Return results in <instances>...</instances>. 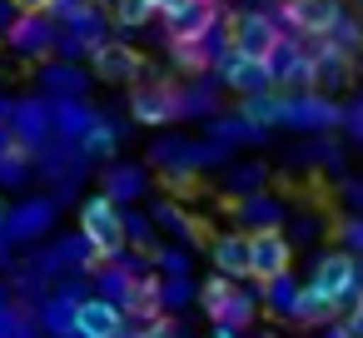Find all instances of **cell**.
<instances>
[{
	"mask_svg": "<svg viewBox=\"0 0 363 338\" xmlns=\"http://www.w3.org/2000/svg\"><path fill=\"white\" fill-rule=\"evenodd\" d=\"M135 189H140V174H135V169L110 174V199H125V194H135Z\"/></svg>",
	"mask_w": 363,
	"mask_h": 338,
	"instance_id": "obj_22",
	"label": "cell"
},
{
	"mask_svg": "<svg viewBox=\"0 0 363 338\" xmlns=\"http://www.w3.org/2000/svg\"><path fill=\"white\" fill-rule=\"evenodd\" d=\"M6 6H11L16 16H50L55 0H6Z\"/></svg>",
	"mask_w": 363,
	"mask_h": 338,
	"instance_id": "obj_23",
	"label": "cell"
},
{
	"mask_svg": "<svg viewBox=\"0 0 363 338\" xmlns=\"http://www.w3.org/2000/svg\"><path fill=\"white\" fill-rule=\"evenodd\" d=\"M140 338H179V333H174V323H169V318H155V328H145Z\"/></svg>",
	"mask_w": 363,
	"mask_h": 338,
	"instance_id": "obj_24",
	"label": "cell"
},
{
	"mask_svg": "<svg viewBox=\"0 0 363 338\" xmlns=\"http://www.w3.org/2000/svg\"><path fill=\"white\" fill-rule=\"evenodd\" d=\"M55 120H60V130H65V135H90V125H95V115H90V110H80V105H60V110H55Z\"/></svg>",
	"mask_w": 363,
	"mask_h": 338,
	"instance_id": "obj_19",
	"label": "cell"
},
{
	"mask_svg": "<svg viewBox=\"0 0 363 338\" xmlns=\"http://www.w3.org/2000/svg\"><path fill=\"white\" fill-rule=\"evenodd\" d=\"M50 16H60V21H70L75 30H85V26L95 21V0H55Z\"/></svg>",
	"mask_w": 363,
	"mask_h": 338,
	"instance_id": "obj_18",
	"label": "cell"
},
{
	"mask_svg": "<svg viewBox=\"0 0 363 338\" xmlns=\"http://www.w3.org/2000/svg\"><path fill=\"white\" fill-rule=\"evenodd\" d=\"M219 338H229V333H219Z\"/></svg>",
	"mask_w": 363,
	"mask_h": 338,
	"instance_id": "obj_26",
	"label": "cell"
},
{
	"mask_svg": "<svg viewBox=\"0 0 363 338\" xmlns=\"http://www.w3.org/2000/svg\"><path fill=\"white\" fill-rule=\"evenodd\" d=\"M279 21L274 16H264V11H239L234 21H229V50H239V55H254V60H269L274 50H279Z\"/></svg>",
	"mask_w": 363,
	"mask_h": 338,
	"instance_id": "obj_4",
	"label": "cell"
},
{
	"mask_svg": "<svg viewBox=\"0 0 363 338\" xmlns=\"http://www.w3.org/2000/svg\"><path fill=\"white\" fill-rule=\"evenodd\" d=\"M21 55H50V45H55V26H50V16H16V26H11V35H6Z\"/></svg>",
	"mask_w": 363,
	"mask_h": 338,
	"instance_id": "obj_12",
	"label": "cell"
},
{
	"mask_svg": "<svg viewBox=\"0 0 363 338\" xmlns=\"http://www.w3.org/2000/svg\"><path fill=\"white\" fill-rule=\"evenodd\" d=\"M80 234H85V244L95 249V259H115V254L125 249V239H130V224H125V214H120V199H110V194L85 199V209H80Z\"/></svg>",
	"mask_w": 363,
	"mask_h": 338,
	"instance_id": "obj_1",
	"label": "cell"
},
{
	"mask_svg": "<svg viewBox=\"0 0 363 338\" xmlns=\"http://www.w3.org/2000/svg\"><path fill=\"white\" fill-rule=\"evenodd\" d=\"M50 85H55V90H75V95H80V90H85V75H80V70H70V65H55V70H50Z\"/></svg>",
	"mask_w": 363,
	"mask_h": 338,
	"instance_id": "obj_20",
	"label": "cell"
},
{
	"mask_svg": "<svg viewBox=\"0 0 363 338\" xmlns=\"http://www.w3.org/2000/svg\"><path fill=\"white\" fill-rule=\"evenodd\" d=\"M289 313H294L298 323H328V318L338 313V298H328V293H323V288H318V283L308 278V283H303V288L294 293Z\"/></svg>",
	"mask_w": 363,
	"mask_h": 338,
	"instance_id": "obj_14",
	"label": "cell"
},
{
	"mask_svg": "<svg viewBox=\"0 0 363 338\" xmlns=\"http://www.w3.org/2000/svg\"><path fill=\"white\" fill-rule=\"evenodd\" d=\"M160 303H164V288H160V278H130L125 283V313H135V318H160Z\"/></svg>",
	"mask_w": 363,
	"mask_h": 338,
	"instance_id": "obj_15",
	"label": "cell"
},
{
	"mask_svg": "<svg viewBox=\"0 0 363 338\" xmlns=\"http://www.w3.org/2000/svg\"><path fill=\"white\" fill-rule=\"evenodd\" d=\"M333 338H363V298L353 303V313H348V318H338Z\"/></svg>",
	"mask_w": 363,
	"mask_h": 338,
	"instance_id": "obj_21",
	"label": "cell"
},
{
	"mask_svg": "<svg viewBox=\"0 0 363 338\" xmlns=\"http://www.w3.org/2000/svg\"><path fill=\"white\" fill-rule=\"evenodd\" d=\"M125 328V308L115 298H85L75 303V333L80 338H120Z\"/></svg>",
	"mask_w": 363,
	"mask_h": 338,
	"instance_id": "obj_9",
	"label": "cell"
},
{
	"mask_svg": "<svg viewBox=\"0 0 363 338\" xmlns=\"http://www.w3.org/2000/svg\"><path fill=\"white\" fill-rule=\"evenodd\" d=\"M90 70L105 85H140L145 80V55L135 45H125V40H100L90 50Z\"/></svg>",
	"mask_w": 363,
	"mask_h": 338,
	"instance_id": "obj_5",
	"label": "cell"
},
{
	"mask_svg": "<svg viewBox=\"0 0 363 338\" xmlns=\"http://www.w3.org/2000/svg\"><path fill=\"white\" fill-rule=\"evenodd\" d=\"M110 11H115V26H120V30H145V26L160 16L155 0H115Z\"/></svg>",
	"mask_w": 363,
	"mask_h": 338,
	"instance_id": "obj_16",
	"label": "cell"
},
{
	"mask_svg": "<svg viewBox=\"0 0 363 338\" xmlns=\"http://www.w3.org/2000/svg\"><path fill=\"white\" fill-rule=\"evenodd\" d=\"M209 259H214V269L224 274V278H244L249 274V234H214L209 239Z\"/></svg>",
	"mask_w": 363,
	"mask_h": 338,
	"instance_id": "obj_13",
	"label": "cell"
},
{
	"mask_svg": "<svg viewBox=\"0 0 363 338\" xmlns=\"http://www.w3.org/2000/svg\"><path fill=\"white\" fill-rule=\"evenodd\" d=\"M284 21L298 26L303 35H328L343 21V6L338 0H284Z\"/></svg>",
	"mask_w": 363,
	"mask_h": 338,
	"instance_id": "obj_10",
	"label": "cell"
},
{
	"mask_svg": "<svg viewBox=\"0 0 363 338\" xmlns=\"http://www.w3.org/2000/svg\"><path fill=\"white\" fill-rule=\"evenodd\" d=\"M219 75H224V85H229L234 95H244V100H259V95L274 90V70H269V60H254V55H239V50L224 55Z\"/></svg>",
	"mask_w": 363,
	"mask_h": 338,
	"instance_id": "obj_7",
	"label": "cell"
},
{
	"mask_svg": "<svg viewBox=\"0 0 363 338\" xmlns=\"http://www.w3.org/2000/svg\"><path fill=\"white\" fill-rule=\"evenodd\" d=\"M50 115H55V110H45V105H21V110H16V135H21V140H30V135L40 140L45 125H50Z\"/></svg>",
	"mask_w": 363,
	"mask_h": 338,
	"instance_id": "obj_17",
	"label": "cell"
},
{
	"mask_svg": "<svg viewBox=\"0 0 363 338\" xmlns=\"http://www.w3.org/2000/svg\"><path fill=\"white\" fill-rule=\"evenodd\" d=\"M179 6H184V0H155V11H160V16H174Z\"/></svg>",
	"mask_w": 363,
	"mask_h": 338,
	"instance_id": "obj_25",
	"label": "cell"
},
{
	"mask_svg": "<svg viewBox=\"0 0 363 338\" xmlns=\"http://www.w3.org/2000/svg\"><path fill=\"white\" fill-rule=\"evenodd\" d=\"M199 303H204V313H209L219 328H244V323L254 318V303H249V298L239 293V283L224 278V274H214V278L204 283Z\"/></svg>",
	"mask_w": 363,
	"mask_h": 338,
	"instance_id": "obj_6",
	"label": "cell"
},
{
	"mask_svg": "<svg viewBox=\"0 0 363 338\" xmlns=\"http://www.w3.org/2000/svg\"><path fill=\"white\" fill-rule=\"evenodd\" d=\"M313 283H318L328 298L348 303L353 288H358V264H353V254H323L318 269H313Z\"/></svg>",
	"mask_w": 363,
	"mask_h": 338,
	"instance_id": "obj_11",
	"label": "cell"
},
{
	"mask_svg": "<svg viewBox=\"0 0 363 338\" xmlns=\"http://www.w3.org/2000/svg\"><path fill=\"white\" fill-rule=\"evenodd\" d=\"M289 264H294V244L284 239V229H254L249 234V278L259 283H274V278H289Z\"/></svg>",
	"mask_w": 363,
	"mask_h": 338,
	"instance_id": "obj_3",
	"label": "cell"
},
{
	"mask_svg": "<svg viewBox=\"0 0 363 338\" xmlns=\"http://www.w3.org/2000/svg\"><path fill=\"white\" fill-rule=\"evenodd\" d=\"M214 26H219V6H214V0H184L174 16H164V35H169V45L204 40Z\"/></svg>",
	"mask_w": 363,
	"mask_h": 338,
	"instance_id": "obj_8",
	"label": "cell"
},
{
	"mask_svg": "<svg viewBox=\"0 0 363 338\" xmlns=\"http://www.w3.org/2000/svg\"><path fill=\"white\" fill-rule=\"evenodd\" d=\"M184 110H189V100H184V90H179L174 80H140V85L130 90V115H135V125H174Z\"/></svg>",
	"mask_w": 363,
	"mask_h": 338,
	"instance_id": "obj_2",
	"label": "cell"
}]
</instances>
